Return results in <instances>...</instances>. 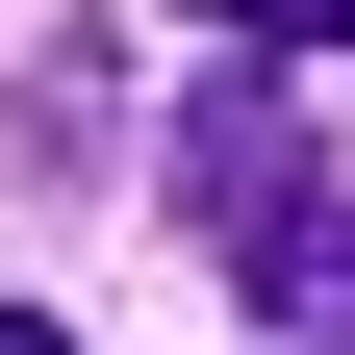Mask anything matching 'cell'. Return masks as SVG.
<instances>
[{
	"label": "cell",
	"mask_w": 355,
	"mask_h": 355,
	"mask_svg": "<svg viewBox=\"0 0 355 355\" xmlns=\"http://www.w3.org/2000/svg\"><path fill=\"white\" fill-rule=\"evenodd\" d=\"M229 254H254V304H279V330H355V203L254 178V203H229Z\"/></svg>",
	"instance_id": "cell-1"
},
{
	"label": "cell",
	"mask_w": 355,
	"mask_h": 355,
	"mask_svg": "<svg viewBox=\"0 0 355 355\" xmlns=\"http://www.w3.org/2000/svg\"><path fill=\"white\" fill-rule=\"evenodd\" d=\"M330 26H355V0H229V51H330Z\"/></svg>",
	"instance_id": "cell-2"
},
{
	"label": "cell",
	"mask_w": 355,
	"mask_h": 355,
	"mask_svg": "<svg viewBox=\"0 0 355 355\" xmlns=\"http://www.w3.org/2000/svg\"><path fill=\"white\" fill-rule=\"evenodd\" d=\"M0 355H76V330H51V304H0Z\"/></svg>",
	"instance_id": "cell-3"
}]
</instances>
